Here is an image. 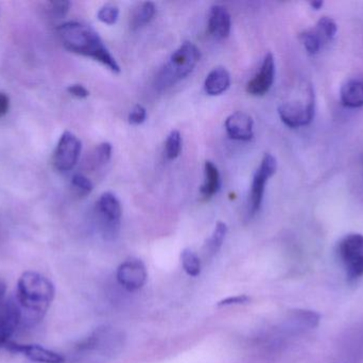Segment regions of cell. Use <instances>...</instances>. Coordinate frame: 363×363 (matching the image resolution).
<instances>
[{
  "label": "cell",
  "instance_id": "cell-1",
  "mask_svg": "<svg viewBox=\"0 0 363 363\" xmlns=\"http://www.w3.org/2000/svg\"><path fill=\"white\" fill-rule=\"evenodd\" d=\"M57 33L62 44L70 53L91 58L113 72H121V66L111 55L99 34L91 26L79 21H69L60 26Z\"/></svg>",
  "mask_w": 363,
  "mask_h": 363
},
{
  "label": "cell",
  "instance_id": "cell-2",
  "mask_svg": "<svg viewBox=\"0 0 363 363\" xmlns=\"http://www.w3.org/2000/svg\"><path fill=\"white\" fill-rule=\"evenodd\" d=\"M55 285L38 272L23 273L16 286V303L21 315L30 320H40L55 300Z\"/></svg>",
  "mask_w": 363,
  "mask_h": 363
},
{
  "label": "cell",
  "instance_id": "cell-3",
  "mask_svg": "<svg viewBox=\"0 0 363 363\" xmlns=\"http://www.w3.org/2000/svg\"><path fill=\"white\" fill-rule=\"evenodd\" d=\"M201 53L194 43L184 42L170 55L165 65L162 67L155 79V85L159 90H166L183 80L196 67L200 61Z\"/></svg>",
  "mask_w": 363,
  "mask_h": 363
},
{
  "label": "cell",
  "instance_id": "cell-4",
  "mask_svg": "<svg viewBox=\"0 0 363 363\" xmlns=\"http://www.w3.org/2000/svg\"><path fill=\"white\" fill-rule=\"evenodd\" d=\"M315 99L313 87L308 85L304 98L284 102L279 107L281 121L290 128L308 126L315 117Z\"/></svg>",
  "mask_w": 363,
  "mask_h": 363
},
{
  "label": "cell",
  "instance_id": "cell-5",
  "mask_svg": "<svg viewBox=\"0 0 363 363\" xmlns=\"http://www.w3.org/2000/svg\"><path fill=\"white\" fill-rule=\"evenodd\" d=\"M337 253L350 281L363 277V234L345 236L339 242Z\"/></svg>",
  "mask_w": 363,
  "mask_h": 363
},
{
  "label": "cell",
  "instance_id": "cell-6",
  "mask_svg": "<svg viewBox=\"0 0 363 363\" xmlns=\"http://www.w3.org/2000/svg\"><path fill=\"white\" fill-rule=\"evenodd\" d=\"M277 161L274 156L271 153H264L259 168L256 170L252 181L251 193L249 198V217H254L259 211L264 200V190L269 179L277 173Z\"/></svg>",
  "mask_w": 363,
  "mask_h": 363
},
{
  "label": "cell",
  "instance_id": "cell-7",
  "mask_svg": "<svg viewBox=\"0 0 363 363\" xmlns=\"http://www.w3.org/2000/svg\"><path fill=\"white\" fill-rule=\"evenodd\" d=\"M97 213L104 236L114 239L118 234L123 215L121 202L115 194L106 192L100 196L97 202Z\"/></svg>",
  "mask_w": 363,
  "mask_h": 363
},
{
  "label": "cell",
  "instance_id": "cell-8",
  "mask_svg": "<svg viewBox=\"0 0 363 363\" xmlns=\"http://www.w3.org/2000/svg\"><path fill=\"white\" fill-rule=\"evenodd\" d=\"M82 144L81 141L72 132L66 131L62 134L57 149L53 156V163L60 172H68L76 166L80 158Z\"/></svg>",
  "mask_w": 363,
  "mask_h": 363
},
{
  "label": "cell",
  "instance_id": "cell-9",
  "mask_svg": "<svg viewBox=\"0 0 363 363\" xmlns=\"http://www.w3.org/2000/svg\"><path fill=\"white\" fill-rule=\"evenodd\" d=\"M148 273L146 266L140 259L125 260L117 270V281L128 291H138L144 287Z\"/></svg>",
  "mask_w": 363,
  "mask_h": 363
},
{
  "label": "cell",
  "instance_id": "cell-10",
  "mask_svg": "<svg viewBox=\"0 0 363 363\" xmlns=\"http://www.w3.org/2000/svg\"><path fill=\"white\" fill-rule=\"evenodd\" d=\"M21 319L23 315L16 300H4L0 302V347L10 342V338L16 332Z\"/></svg>",
  "mask_w": 363,
  "mask_h": 363
},
{
  "label": "cell",
  "instance_id": "cell-11",
  "mask_svg": "<svg viewBox=\"0 0 363 363\" xmlns=\"http://www.w3.org/2000/svg\"><path fill=\"white\" fill-rule=\"evenodd\" d=\"M275 79V60L272 53H267L259 72L247 85V92L251 95L262 96L268 93Z\"/></svg>",
  "mask_w": 363,
  "mask_h": 363
},
{
  "label": "cell",
  "instance_id": "cell-12",
  "mask_svg": "<svg viewBox=\"0 0 363 363\" xmlns=\"http://www.w3.org/2000/svg\"><path fill=\"white\" fill-rule=\"evenodd\" d=\"M6 350L12 353L21 354L31 362L38 363H64L65 358L61 354L51 350L45 349L36 345H19V343L8 342L4 345Z\"/></svg>",
  "mask_w": 363,
  "mask_h": 363
},
{
  "label": "cell",
  "instance_id": "cell-13",
  "mask_svg": "<svg viewBox=\"0 0 363 363\" xmlns=\"http://www.w3.org/2000/svg\"><path fill=\"white\" fill-rule=\"evenodd\" d=\"M225 130L230 139L250 141L254 136V121L245 112H234L225 119Z\"/></svg>",
  "mask_w": 363,
  "mask_h": 363
},
{
  "label": "cell",
  "instance_id": "cell-14",
  "mask_svg": "<svg viewBox=\"0 0 363 363\" xmlns=\"http://www.w3.org/2000/svg\"><path fill=\"white\" fill-rule=\"evenodd\" d=\"M232 19L225 6L213 4L209 11L208 32L217 40H224L230 36Z\"/></svg>",
  "mask_w": 363,
  "mask_h": 363
},
{
  "label": "cell",
  "instance_id": "cell-15",
  "mask_svg": "<svg viewBox=\"0 0 363 363\" xmlns=\"http://www.w3.org/2000/svg\"><path fill=\"white\" fill-rule=\"evenodd\" d=\"M340 99L347 108L358 109L363 107V80L353 78L341 87Z\"/></svg>",
  "mask_w": 363,
  "mask_h": 363
},
{
  "label": "cell",
  "instance_id": "cell-16",
  "mask_svg": "<svg viewBox=\"0 0 363 363\" xmlns=\"http://www.w3.org/2000/svg\"><path fill=\"white\" fill-rule=\"evenodd\" d=\"M230 85V72L224 67H216L207 75L204 90L207 95L218 96L228 91Z\"/></svg>",
  "mask_w": 363,
  "mask_h": 363
},
{
  "label": "cell",
  "instance_id": "cell-17",
  "mask_svg": "<svg viewBox=\"0 0 363 363\" xmlns=\"http://www.w3.org/2000/svg\"><path fill=\"white\" fill-rule=\"evenodd\" d=\"M300 40L307 53L313 55L319 53L322 48L326 44H328V40L324 38L323 33L320 31L317 26L301 32Z\"/></svg>",
  "mask_w": 363,
  "mask_h": 363
},
{
  "label": "cell",
  "instance_id": "cell-18",
  "mask_svg": "<svg viewBox=\"0 0 363 363\" xmlns=\"http://www.w3.org/2000/svg\"><path fill=\"white\" fill-rule=\"evenodd\" d=\"M204 176V183L201 187V194L203 197L208 200L219 191L220 188V173L213 162H205Z\"/></svg>",
  "mask_w": 363,
  "mask_h": 363
},
{
  "label": "cell",
  "instance_id": "cell-19",
  "mask_svg": "<svg viewBox=\"0 0 363 363\" xmlns=\"http://www.w3.org/2000/svg\"><path fill=\"white\" fill-rule=\"evenodd\" d=\"M157 6L153 2L147 1L140 4L135 11L131 19V28L133 30L140 29L155 18Z\"/></svg>",
  "mask_w": 363,
  "mask_h": 363
},
{
  "label": "cell",
  "instance_id": "cell-20",
  "mask_svg": "<svg viewBox=\"0 0 363 363\" xmlns=\"http://www.w3.org/2000/svg\"><path fill=\"white\" fill-rule=\"evenodd\" d=\"M226 234H228V226H226L225 223L219 222L216 225L215 230H213L211 238L206 242L207 254L213 256L218 253V251L221 249L222 244H223Z\"/></svg>",
  "mask_w": 363,
  "mask_h": 363
},
{
  "label": "cell",
  "instance_id": "cell-21",
  "mask_svg": "<svg viewBox=\"0 0 363 363\" xmlns=\"http://www.w3.org/2000/svg\"><path fill=\"white\" fill-rule=\"evenodd\" d=\"M290 320L298 327L315 328L319 325L320 315L311 310H294Z\"/></svg>",
  "mask_w": 363,
  "mask_h": 363
},
{
  "label": "cell",
  "instance_id": "cell-22",
  "mask_svg": "<svg viewBox=\"0 0 363 363\" xmlns=\"http://www.w3.org/2000/svg\"><path fill=\"white\" fill-rule=\"evenodd\" d=\"M184 270L189 276L196 277L201 273V261L198 255L191 249H184L181 255Z\"/></svg>",
  "mask_w": 363,
  "mask_h": 363
},
{
  "label": "cell",
  "instance_id": "cell-23",
  "mask_svg": "<svg viewBox=\"0 0 363 363\" xmlns=\"http://www.w3.org/2000/svg\"><path fill=\"white\" fill-rule=\"evenodd\" d=\"M182 136L178 130H172L165 143L166 157L169 160H174L180 156L182 151Z\"/></svg>",
  "mask_w": 363,
  "mask_h": 363
},
{
  "label": "cell",
  "instance_id": "cell-24",
  "mask_svg": "<svg viewBox=\"0 0 363 363\" xmlns=\"http://www.w3.org/2000/svg\"><path fill=\"white\" fill-rule=\"evenodd\" d=\"M72 187L76 192L77 195L80 196V197L89 195L94 189L91 181L87 177L83 176L82 174H76L72 177Z\"/></svg>",
  "mask_w": 363,
  "mask_h": 363
},
{
  "label": "cell",
  "instance_id": "cell-25",
  "mask_svg": "<svg viewBox=\"0 0 363 363\" xmlns=\"http://www.w3.org/2000/svg\"><path fill=\"white\" fill-rule=\"evenodd\" d=\"M98 19L101 23H106V25H115L118 21L119 9L118 6L113 4H106L100 8L99 12L97 14Z\"/></svg>",
  "mask_w": 363,
  "mask_h": 363
},
{
  "label": "cell",
  "instance_id": "cell-26",
  "mask_svg": "<svg viewBox=\"0 0 363 363\" xmlns=\"http://www.w3.org/2000/svg\"><path fill=\"white\" fill-rule=\"evenodd\" d=\"M112 157V145L110 143L104 142L99 144V146L95 149L93 155L94 166H101L108 163Z\"/></svg>",
  "mask_w": 363,
  "mask_h": 363
},
{
  "label": "cell",
  "instance_id": "cell-27",
  "mask_svg": "<svg viewBox=\"0 0 363 363\" xmlns=\"http://www.w3.org/2000/svg\"><path fill=\"white\" fill-rule=\"evenodd\" d=\"M317 27L321 30L328 43L332 42L338 32V26L332 17L323 16L318 21Z\"/></svg>",
  "mask_w": 363,
  "mask_h": 363
},
{
  "label": "cell",
  "instance_id": "cell-28",
  "mask_svg": "<svg viewBox=\"0 0 363 363\" xmlns=\"http://www.w3.org/2000/svg\"><path fill=\"white\" fill-rule=\"evenodd\" d=\"M69 1H51L48 4L49 12L55 18L65 16L69 11Z\"/></svg>",
  "mask_w": 363,
  "mask_h": 363
},
{
  "label": "cell",
  "instance_id": "cell-29",
  "mask_svg": "<svg viewBox=\"0 0 363 363\" xmlns=\"http://www.w3.org/2000/svg\"><path fill=\"white\" fill-rule=\"evenodd\" d=\"M147 119V110L142 104H136L129 114V123L132 125H140Z\"/></svg>",
  "mask_w": 363,
  "mask_h": 363
},
{
  "label": "cell",
  "instance_id": "cell-30",
  "mask_svg": "<svg viewBox=\"0 0 363 363\" xmlns=\"http://www.w3.org/2000/svg\"><path fill=\"white\" fill-rule=\"evenodd\" d=\"M68 93L70 95L74 96L77 98H86L89 97V92L86 87H83L81 85H72L67 87Z\"/></svg>",
  "mask_w": 363,
  "mask_h": 363
},
{
  "label": "cell",
  "instance_id": "cell-31",
  "mask_svg": "<svg viewBox=\"0 0 363 363\" xmlns=\"http://www.w3.org/2000/svg\"><path fill=\"white\" fill-rule=\"evenodd\" d=\"M250 298L245 296H234V298H225V300H221L218 303V306H228V305H239L245 304V303L250 302Z\"/></svg>",
  "mask_w": 363,
  "mask_h": 363
},
{
  "label": "cell",
  "instance_id": "cell-32",
  "mask_svg": "<svg viewBox=\"0 0 363 363\" xmlns=\"http://www.w3.org/2000/svg\"><path fill=\"white\" fill-rule=\"evenodd\" d=\"M9 106V97L6 94L0 93V117H4L8 113Z\"/></svg>",
  "mask_w": 363,
  "mask_h": 363
},
{
  "label": "cell",
  "instance_id": "cell-33",
  "mask_svg": "<svg viewBox=\"0 0 363 363\" xmlns=\"http://www.w3.org/2000/svg\"><path fill=\"white\" fill-rule=\"evenodd\" d=\"M309 4H311V8L313 9V10H320V9H322V6H324V2L321 1V0H318V1H311L309 2Z\"/></svg>",
  "mask_w": 363,
  "mask_h": 363
},
{
  "label": "cell",
  "instance_id": "cell-34",
  "mask_svg": "<svg viewBox=\"0 0 363 363\" xmlns=\"http://www.w3.org/2000/svg\"><path fill=\"white\" fill-rule=\"evenodd\" d=\"M6 285H4V281L0 279V302L4 300V296H6Z\"/></svg>",
  "mask_w": 363,
  "mask_h": 363
}]
</instances>
